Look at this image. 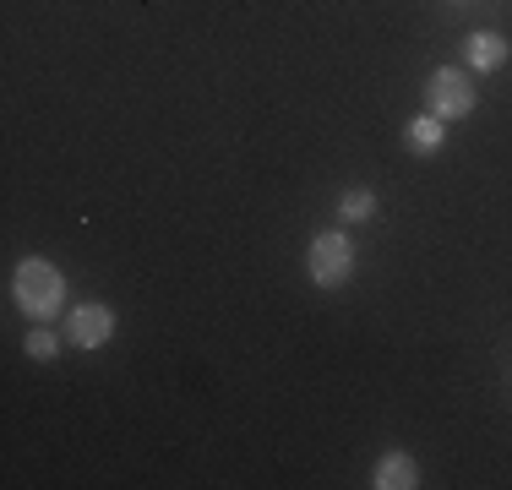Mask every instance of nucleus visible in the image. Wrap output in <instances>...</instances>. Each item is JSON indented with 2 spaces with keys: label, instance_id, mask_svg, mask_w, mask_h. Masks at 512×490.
I'll return each mask as SVG.
<instances>
[{
  "label": "nucleus",
  "instance_id": "4",
  "mask_svg": "<svg viewBox=\"0 0 512 490\" xmlns=\"http://www.w3.org/2000/svg\"><path fill=\"white\" fill-rule=\"evenodd\" d=\"M115 338V311L99 300H88V305H77V311L66 316V343L71 349H104V343Z\"/></svg>",
  "mask_w": 512,
  "mask_h": 490
},
{
  "label": "nucleus",
  "instance_id": "8",
  "mask_svg": "<svg viewBox=\"0 0 512 490\" xmlns=\"http://www.w3.org/2000/svg\"><path fill=\"white\" fill-rule=\"evenodd\" d=\"M338 218H349V224L376 218V191H371V186H349L344 196H338Z\"/></svg>",
  "mask_w": 512,
  "mask_h": 490
},
{
  "label": "nucleus",
  "instance_id": "7",
  "mask_svg": "<svg viewBox=\"0 0 512 490\" xmlns=\"http://www.w3.org/2000/svg\"><path fill=\"white\" fill-rule=\"evenodd\" d=\"M404 142H409V153H436V147L447 142V120L442 115H414L404 126Z\"/></svg>",
  "mask_w": 512,
  "mask_h": 490
},
{
  "label": "nucleus",
  "instance_id": "6",
  "mask_svg": "<svg viewBox=\"0 0 512 490\" xmlns=\"http://www.w3.org/2000/svg\"><path fill=\"white\" fill-rule=\"evenodd\" d=\"M371 485L376 490H414L420 485V463L409 458V452H382L371 469Z\"/></svg>",
  "mask_w": 512,
  "mask_h": 490
},
{
  "label": "nucleus",
  "instance_id": "1",
  "mask_svg": "<svg viewBox=\"0 0 512 490\" xmlns=\"http://www.w3.org/2000/svg\"><path fill=\"white\" fill-rule=\"evenodd\" d=\"M11 300H17V311L33 316V322H55L60 305H66V278H60V267L44 262V256H22L17 273H11Z\"/></svg>",
  "mask_w": 512,
  "mask_h": 490
},
{
  "label": "nucleus",
  "instance_id": "2",
  "mask_svg": "<svg viewBox=\"0 0 512 490\" xmlns=\"http://www.w3.org/2000/svg\"><path fill=\"white\" fill-rule=\"evenodd\" d=\"M306 262H311V284L316 289H338V284H349V273H355V240H349L344 229H322V235L311 240Z\"/></svg>",
  "mask_w": 512,
  "mask_h": 490
},
{
  "label": "nucleus",
  "instance_id": "3",
  "mask_svg": "<svg viewBox=\"0 0 512 490\" xmlns=\"http://www.w3.org/2000/svg\"><path fill=\"white\" fill-rule=\"evenodd\" d=\"M425 104H431V115H442V120H463V115H474L469 71H463V66H436L431 77H425Z\"/></svg>",
  "mask_w": 512,
  "mask_h": 490
},
{
  "label": "nucleus",
  "instance_id": "9",
  "mask_svg": "<svg viewBox=\"0 0 512 490\" xmlns=\"http://www.w3.org/2000/svg\"><path fill=\"white\" fill-rule=\"evenodd\" d=\"M22 349H28V360H39V365H50L55 360V354H60V338L50 333V327H33V333H28V343H22Z\"/></svg>",
  "mask_w": 512,
  "mask_h": 490
},
{
  "label": "nucleus",
  "instance_id": "5",
  "mask_svg": "<svg viewBox=\"0 0 512 490\" xmlns=\"http://www.w3.org/2000/svg\"><path fill=\"white\" fill-rule=\"evenodd\" d=\"M507 55H512V44L502 39V33H491V28H480V33L463 39V60H469V71H502Z\"/></svg>",
  "mask_w": 512,
  "mask_h": 490
}]
</instances>
